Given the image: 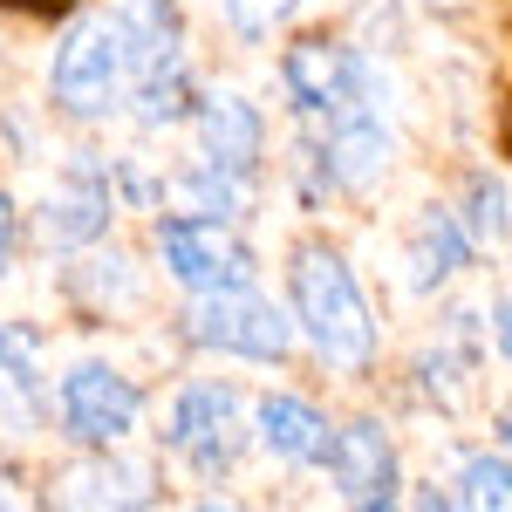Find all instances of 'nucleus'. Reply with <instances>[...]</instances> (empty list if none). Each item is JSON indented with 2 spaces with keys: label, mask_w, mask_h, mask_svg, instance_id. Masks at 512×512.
Returning <instances> with one entry per match:
<instances>
[{
  "label": "nucleus",
  "mask_w": 512,
  "mask_h": 512,
  "mask_svg": "<svg viewBox=\"0 0 512 512\" xmlns=\"http://www.w3.org/2000/svg\"><path fill=\"white\" fill-rule=\"evenodd\" d=\"M158 437L192 478H226L239 465V451L253 444V403H246L239 383L192 376V383H178Z\"/></svg>",
  "instance_id": "obj_4"
},
{
  "label": "nucleus",
  "mask_w": 512,
  "mask_h": 512,
  "mask_svg": "<svg viewBox=\"0 0 512 512\" xmlns=\"http://www.w3.org/2000/svg\"><path fill=\"white\" fill-rule=\"evenodd\" d=\"M7 14H28V21H69L82 14V0H0Z\"/></svg>",
  "instance_id": "obj_25"
},
{
  "label": "nucleus",
  "mask_w": 512,
  "mask_h": 512,
  "mask_svg": "<svg viewBox=\"0 0 512 512\" xmlns=\"http://www.w3.org/2000/svg\"><path fill=\"white\" fill-rule=\"evenodd\" d=\"M328 437H335V424H328L321 403H308V396H294V390L253 396V444H260L274 465L315 472L321 458H328Z\"/></svg>",
  "instance_id": "obj_12"
},
{
  "label": "nucleus",
  "mask_w": 512,
  "mask_h": 512,
  "mask_svg": "<svg viewBox=\"0 0 512 512\" xmlns=\"http://www.w3.org/2000/svg\"><path fill=\"white\" fill-rule=\"evenodd\" d=\"M458 219H465V233L478 239V253H485V246H506V233H512L506 185H499L492 171H472V178H465V205H458Z\"/></svg>",
  "instance_id": "obj_20"
},
{
  "label": "nucleus",
  "mask_w": 512,
  "mask_h": 512,
  "mask_svg": "<svg viewBox=\"0 0 512 512\" xmlns=\"http://www.w3.org/2000/svg\"><path fill=\"white\" fill-rule=\"evenodd\" d=\"M158 260L171 287H185V294H212V287H239V280L260 274V260H253V246L239 239L233 219H198V212H158Z\"/></svg>",
  "instance_id": "obj_7"
},
{
  "label": "nucleus",
  "mask_w": 512,
  "mask_h": 512,
  "mask_svg": "<svg viewBox=\"0 0 512 512\" xmlns=\"http://www.w3.org/2000/svg\"><path fill=\"white\" fill-rule=\"evenodd\" d=\"M301 130H315V144H321V158H328V171H335V192L342 198H369L390 178V158H396L390 103H355L342 117L301 123Z\"/></svg>",
  "instance_id": "obj_10"
},
{
  "label": "nucleus",
  "mask_w": 512,
  "mask_h": 512,
  "mask_svg": "<svg viewBox=\"0 0 512 512\" xmlns=\"http://www.w3.org/2000/svg\"><path fill=\"white\" fill-rule=\"evenodd\" d=\"M69 287H76L89 308H130V301H137V274H130L123 253H110V260H103V253L82 260L76 274H69Z\"/></svg>",
  "instance_id": "obj_21"
},
{
  "label": "nucleus",
  "mask_w": 512,
  "mask_h": 512,
  "mask_svg": "<svg viewBox=\"0 0 512 512\" xmlns=\"http://www.w3.org/2000/svg\"><path fill=\"white\" fill-rule=\"evenodd\" d=\"M287 315H294V328H301V342L321 369H335V376H369L376 369V349H383L376 308H369L342 246L301 239L287 253Z\"/></svg>",
  "instance_id": "obj_1"
},
{
  "label": "nucleus",
  "mask_w": 512,
  "mask_h": 512,
  "mask_svg": "<svg viewBox=\"0 0 512 512\" xmlns=\"http://www.w3.org/2000/svg\"><path fill=\"white\" fill-rule=\"evenodd\" d=\"M478 260V239L465 233V219H458V205H417V219H410V239H403V267H410V287L417 294H437V287H451V280L465 274Z\"/></svg>",
  "instance_id": "obj_13"
},
{
  "label": "nucleus",
  "mask_w": 512,
  "mask_h": 512,
  "mask_svg": "<svg viewBox=\"0 0 512 512\" xmlns=\"http://www.w3.org/2000/svg\"><path fill=\"white\" fill-rule=\"evenodd\" d=\"M110 14H117L123 55H130V82L158 76L171 62H192L185 55V14H178V0H117Z\"/></svg>",
  "instance_id": "obj_16"
},
{
  "label": "nucleus",
  "mask_w": 512,
  "mask_h": 512,
  "mask_svg": "<svg viewBox=\"0 0 512 512\" xmlns=\"http://www.w3.org/2000/svg\"><path fill=\"white\" fill-rule=\"evenodd\" d=\"M55 417L76 451H123L144 424V383L117 362H76L55 383Z\"/></svg>",
  "instance_id": "obj_6"
},
{
  "label": "nucleus",
  "mask_w": 512,
  "mask_h": 512,
  "mask_svg": "<svg viewBox=\"0 0 512 512\" xmlns=\"http://www.w3.org/2000/svg\"><path fill=\"white\" fill-rule=\"evenodd\" d=\"M451 506L465 512H512V451H472L451 472Z\"/></svg>",
  "instance_id": "obj_18"
},
{
  "label": "nucleus",
  "mask_w": 512,
  "mask_h": 512,
  "mask_svg": "<svg viewBox=\"0 0 512 512\" xmlns=\"http://www.w3.org/2000/svg\"><path fill=\"white\" fill-rule=\"evenodd\" d=\"M110 226H117V178L96 151H76L69 171L55 178L48 205H41V239L55 253H89V246L110 239Z\"/></svg>",
  "instance_id": "obj_9"
},
{
  "label": "nucleus",
  "mask_w": 512,
  "mask_h": 512,
  "mask_svg": "<svg viewBox=\"0 0 512 512\" xmlns=\"http://www.w3.org/2000/svg\"><path fill=\"white\" fill-rule=\"evenodd\" d=\"M14 253H21V205L0 192V274L14 267Z\"/></svg>",
  "instance_id": "obj_24"
},
{
  "label": "nucleus",
  "mask_w": 512,
  "mask_h": 512,
  "mask_svg": "<svg viewBox=\"0 0 512 512\" xmlns=\"http://www.w3.org/2000/svg\"><path fill=\"white\" fill-rule=\"evenodd\" d=\"M185 342L205 355H233V362H260V369H280L294 342H301V328L294 315L267 301L253 280H239V287H212V294H192V308H185Z\"/></svg>",
  "instance_id": "obj_5"
},
{
  "label": "nucleus",
  "mask_w": 512,
  "mask_h": 512,
  "mask_svg": "<svg viewBox=\"0 0 512 512\" xmlns=\"http://www.w3.org/2000/svg\"><path fill=\"white\" fill-rule=\"evenodd\" d=\"M41 355H48V342L35 321H0V424H14V431H35L55 396Z\"/></svg>",
  "instance_id": "obj_14"
},
{
  "label": "nucleus",
  "mask_w": 512,
  "mask_h": 512,
  "mask_svg": "<svg viewBox=\"0 0 512 512\" xmlns=\"http://www.w3.org/2000/svg\"><path fill=\"white\" fill-rule=\"evenodd\" d=\"M96 465L89 472H76L69 485V499H82V506H151V472H137V465H110V451H89Z\"/></svg>",
  "instance_id": "obj_19"
},
{
  "label": "nucleus",
  "mask_w": 512,
  "mask_h": 512,
  "mask_svg": "<svg viewBox=\"0 0 512 512\" xmlns=\"http://www.w3.org/2000/svg\"><path fill=\"white\" fill-rule=\"evenodd\" d=\"M48 103H55V117L82 123V130L130 110V55H123L117 14H69L55 62H48Z\"/></svg>",
  "instance_id": "obj_2"
},
{
  "label": "nucleus",
  "mask_w": 512,
  "mask_h": 512,
  "mask_svg": "<svg viewBox=\"0 0 512 512\" xmlns=\"http://www.w3.org/2000/svg\"><path fill=\"white\" fill-rule=\"evenodd\" d=\"M485 335H492V349H499V362L512 369V287L485 308Z\"/></svg>",
  "instance_id": "obj_23"
},
{
  "label": "nucleus",
  "mask_w": 512,
  "mask_h": 512,
  "mask_svg": "<svg viewBox=\"0 0 512 512\" xmlns=\"http://www.w3.org/2000/svg\"><path fill=\"white\" fill-rule=\"evenodd\" d=\"M192 137L212 171H226L239 185H260V171H267V117H260V103H246L239 89H198Z\"/></svg>",
  "instance_id": "obj_11"
},
{
  "label": "nucleus",
  "mask_w": 512,
  "mask_h": 512,
  "mask_svg": "<svg viewBox=\"0 0 512 512\" xmlns=\"http://www.w3.org/2000/svg\"><path fill=\"white\" fill-rule=\"evenodd\" d=\"M253 192L260 185H239V178H226V171H212V164L198 158V164L164 178V212H198V219H233L239 226L253 212Z\"/></svg>",
  "instance_id": "obj_17"
},
{
  "label": "nucleus",
  "mask_w": 512,
  "mask_h": 512,
  "mask_svg": "<svg viewBox=\"0 0 512 512\" xmlns=\"http://www.w3.org/2000/svg\"><path fill=\"white\" fill-rule=\"evenodd\" d=\"M280 89L301 123H328L355 103H390V76L376 69V55L355 48L349 35H328V28L294 35L280 48Z\"/></svg>",
  "instance_id": "obj_3"
},
{
  "label": "nucleus",
  "mask_w": 512,
  "mask_h": 512,
  "mask_svg": "<svg viewBox=\"0 0 512 512\" xmlns=\"http://www.w3.org/2000/svg\"><path fill=\"white\" fill-rule=\"evenodd\" d=\"M478 328H485V315H451V328L437 335L431 349L410 362V376H417V390L431 396L444 417H458L465 403L478 396Z\"/></svg>",
  "instance_id": "obj_15"
},
{
  "label": "nucleus",
  "mask_w": 512,
  "mask_h": 512,
  "mask_svg": "<svg viewBox=\"0 0 512 512\" xmlns=\"http://www.w3.org/2000/svg\"><path fill=\"white\" fill-rule=\"evenodd\" d=\"M321 472H328V485H335L342 506H362V512L403 506V458H396V437L383 431L376 417H349V424H335Z\"/></svg>",
  "instance_id": "obj_8"
},
{
  "label": "nucleus",
  "mask_w": 512,
  "mask_h": 512,
  "mask_svg": "<svg viewBox=\"0 0 512 512\" xmlns=\"http://www.w3.org/2000/svg\"><path fill=\"white\" fill-rule=\"evenodd\" d=\"M492 437L512 451V403H499V410H492Z\"/></svg>",
  "instance_id": "obj_26"
},
{
  "label": "nucleus",
  "mask_w": 512,
  "mask_h": 512,
  "mask_svg": "<svg viewBox=\"0 0 512 512\" xmlns=\"http://www.w3.org/2000/svg\"><path fill=\"white\" fill-rule=\"evenodd\" d=\"M219 14H226V28L239 41H274L280 28H294V14H301V0H219Z\"/></svg>",
  "instance_id": "obj_22"
}]
</instances>
